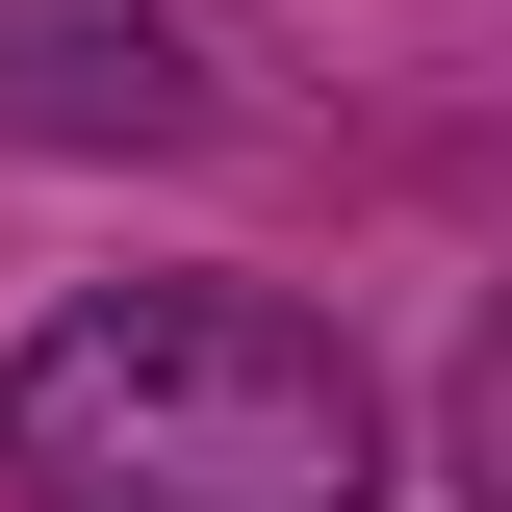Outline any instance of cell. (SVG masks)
I'll return each mask as SVG.
<instances>
[{
  "label": "cell",
  "instance_id": "1",
  "mask_svg": "<svg viewBox=\"0 0 512 512\" xmlns=\"http://www.w3.org/2000/svg\"><path fill=\"white\" fill-rule=\"evenodd\" d=\"M26 512H384V410L282 282H77L0 359Z\"/></svg>",
  "mask_w": 512,
  "mask_h": 512
},
{
  "label": "cell",
  "instance_id": "2",
  "mask_svg": "<svg viewBox=\"0 0 512 512\" xmlns=\"http://www.w3.org/2000/svg\"><path fill=\"white\" fill-rule=\"evenodd\" d=\"M0 128H52V154H180L205 52L154 26V0H0Z\"/></svg>",
  "mask_w": 512,
  "mask_h": 512
},
{
  "label": "cell",
  "instance_id": "3",
  "mask_svg": "<svg viewBox=\"0 0 512 512\" xmlns=\"http://www.w3.org/2000/svg\"><path fill=\"white\" fill-rule=\"evenodd\" d=\"M461 461H487V512H512V308H487V359H461Z\"/></svg>",
  "mask_w": 512,
  "mask_h": 512
}]
</instances>
